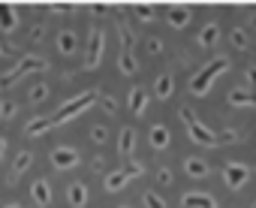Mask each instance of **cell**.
<instances>
[{"label": "cell", "mask_w": 256, "mask_h": 208, "mask_svg": "<svg viewBox=\"0 0 256 208\" xmlns=\"http://www.w3.org/2000/svg\"><path fill=\"white\" fill-rule=\"evenodd\" d=\"M166 18H169L172 28H184V24L190 22V10H187V6H169V16H166Z\"/></svg>", "instance_id": "cell-22"}, {"label": "cell", "mask_w": 256, "mask_h": 208, "mask_svg": "<svg viewBox=\"0 0 256 208\" xmlns=\"http://www.w3.org/2000/svg\"><path fill=\"white\" fill-rule=\"evenodd\" d=\"M178 115H181V121L187 124V133H190V139H193L196 145H208V148L223 145V136H220V133H214V130H208L202 121H196V118H193V112H190L187 106H184Z\"/></svg>", "instance_id": "cell-3"}, {"label": "cell", "mask_w": 256, "mask_h": 208, "mask_svg": "<svg viewBox=\"0 0 256 208\" xmlns=\"http://www.w3.org/2000/svg\"><path fill=\"white\" fill-rule=\"evenodd\" d=\"M30 196H34L36 205H48V202H52V184H48L46 178H36L34 187H30Z\"/></svg>", "instance_id": "cell-14"}, {"label": "cell", "mask_w": 256, "mask_h": 208, "mask_svg": "<svg viewBox=\"0 0 256 208\" xmlns=\"http://www.w3.org/2000/svg\"><path fill=\"white\" fill-rule=\"evenodd\" d=\"M78 163H82V154H78L76 148H70V145H58V148L52 151V166H54V169H60V172L76 169Z\"/></svg>", "instance_id": "cell-6"}, {"label": "cell", "mask_w": 256, "mask_h": 208, "mask_svg": "<svg viewBox=\"0 0 256 208\" xmlns=\"http://www.w3.org/2000/svg\"><path fill=\"white\" fill-rule=\"evenodd\" d=\"M148 52H151V54H160V52H163V42H160V40H148Z\"/></svg>", "instance_id": "cell-32"}, {"label": "cell", "mask_w": 256, "mask_h": 208, "mask_svg": "<svg viewBox=\"0 0 256 208\" xmlns=\"http://www.w3.org/2000/svg\"><path fill=\"white\" fill-rule=\"evenodd\" d=\"M247 82H250V90L256 94V66H250V70H247Z\"/></svg>", "instance_id": "cell-35"}, {"label": "cell", "mask_w": 256, "mask_h": 208, "mask_svg": "<svg viewBox=\"0 0 256 208\" xmlns=\"http://www.w3.org/2000/svg\"><path fill=\"white\" fill-rule=\"evenodd\" d=\"M100 106H102V109H106L108 115H114V109H118V106H114V100H112V96H100Z\"/></svg>", "instance_id": "cell-31"}, {"label": "cell", "mask_w": 256, "mask_h": 208, "mask_svg": "<svg viewBox=\"0 0 256 208\" xmlns=\"http://www.w3.org/2000/svg\"><path fill=\"white\" fill-rule=\"evenodd\" d=\"M52 12H72V4H52Z\"/></svg>", "instance_id": "cell-34"}, {"label": "cell", "mask_w": 256, "mask_h": 208, "mask_svg": "<svg viewBox=\"0 0 256 208\" xmlns=\"http://www.w3.org/2000/svg\"><path fill=\"white\" fill-rule=\"evenodd\" d=\"M76 48H78L76 30H60V34H58V52H60V54H76Z\"/></svg>", "instance_id": "cell-16"}, {"label": "cell", "mask_w": 256, "mask_h": 208, "mask_svg": "<svg viewBox=\"0 0 256 208\" xmlns=\"http://www.w3.org/2000/svg\"><path fill=\"white\" fill-rule=\"evenodd\" d=\"M148 139H151V148H154V151H163V148H169V142H172V136H169V127H166V124H154Z\"/></svg>", "instance_id": "cell-12"}, {"label": "cell", "mask_w": 256, "mask_h": 208, "mask_svg": "<svg viewBox=\"0 0 256 208\" xmlns=\"http://www.w3.org/2000/svg\"><path fill=\"white\" fill-rule=\"evenodd\" d=\"M100 100V90H84V94H78V96H72V100H66L64 106L52 115V121L54 124H66V121H72V118H78L84 109H90L94 102Z\"/></svg>", "instance_id": "cell-2"}, {"label": "cell", "mask_w": 256, "mask_h": 208, "mask_svg": "<svg viewBox=\"0 0 256 208\" xmlns=\"http://www.w3.org/2000/svg\"><path fill=\"white\" fill-rule=\"evenodd\" d=\"M226 70H229V60H226V58H214L211 64H205V66H202V70L193 76V82H190V90H193L196 96H202V94L211 88V82H214L220 72H226Z\"/></svg>", "instance_id": "cell-4"}, {"label": "cell", "mask_w": 256, "mask_h": 208, "mask_svg": "<svg viewBox=\"0 0 256 208\" xmlns=\"http://www.w3.org/2000/svg\"><path fill=\"white\" fill-rule=\"evenodd\" d=\"M4 208H22V205H16V202H10V205H4Z\"/></svg>", "instance_id": "cell-37"}, {"label": "cell", "mask_w": 256, "mask_h": 208, "mask_svg": "<svg viewBox=\"0 0 256 208\" xmlns=\"http://www.w3.org/2000/svg\"><path fill=\"white\" fill-rule=\"evenodd\" d=\"M130 178H133V172H130V169H114V172H108V175H106V181H102V184H106V190H108V193H118L126 181H130Z\"/></svg>", "instance_id": "cell-11"}, {"label": "cell", "mask_w": 256, "mask_h": 208, "mask_svg": "<svg viewBox=\"0 0 256 208\" xmlns=\"http://www.w3.org/2000/svg\"><path fill=\"white\" fill-rule=\"evenodd\" d=\"M184 172H187L190 178H205V175H208V163L199 160V157H190V160H184Z\"/></svg>", "instance_id": "cell-21"}, {"label": "cell", "mask_w": 256, "mask_h": 208, "mask_svg": "<svg viewBox=\"0 0 256 208\" xmlns=\"http://www.w3.org/2000/svg\"><path fill=\"white\" fill-rule=\"evenodd\" d=\"M4 151H6V139L0 136V157H4Z\"/></svg>", "instance_id": "cell-36"}, {"label": "cell", "mask_w": 256, "mask_h": 208, "mask_svg": "<svg viewBox=\"0 0 256 208\" xmlns=\"http://www.w3.org/2000/svg\"><path fill=\"white\" fill-rule=\"evenodd\" d=\"M142 199H145V208H166L163 196H160V193H154V190H148V193H145Z\"/></svg>", "instance_id": "cell-27"}, {"label": "cell", "mask_w": 256, "mask_h": 208, "mask_svg": "<svg viewBox=\"0 0 256 208\" xmlns=\"http://www.w3.org/2000/svg\"><path fill=\"white\" fill-rule=\"evenodd\" d=\"M229 102L232 106H256V94L244 90V88H235V90H229Z\"/></svg>", "instance_id": "cell-18"}, {"label": "cell", "mask_w": 256, "mask_h": 208, "mask_svg": "<svg viewBox=\"0 0 256 208\" xmlns=\"http://www.w3.org/2000/svg\"><path fill=\"white\" fill-rule=\"evenodd\" d=\"M247 175H250V169L241 166V163H226V166H223V178H226V184H229L232 190H238V187L247 181Z\"/></svg>", "instance_id": "cell-7"}, {"label": "cell", "mask_w": 256, "mask_h": 208, "mask_svg": "<svg viewBox=\"0 0 256 208\" xmlns=\"http://www.w3.org/2000/svg\"><path fill=\"white\" fill-rule=\"evenodd\" d=\"M42 70H48V64H46L40 54H22V58H18V64H16L10 72L0 76V90H10V88H12V84H18L24 76L42 72Z\"/></svg>", "instance_id": "cell-1"}, {"label": "cell", "mask_w": 256, "mask_h": 208, "mask_svg": "<svg viewBox=\"0 0 256 208\" xmlns=\"http://www.w3.org/2000/svg\"><path fill=\"white\" fill-rule=\"evenodd\" d=\"M145 109H148V94H145L142 88H133V90H130V112H133V115H142Z\"/></svg>", "instance_id": "cell-19"}, {"label": "cell", "mask_w": 256, "mask_h": 208, "mask_svg": "<svg viewBox=\"0 0 256 208\" xmlns=\"http://www.w3.org/2000/svg\"><path fill=\"white\" fill-rule=\"evenodd\" d=\"M232 42H235V48H247V34H244V28H235V30H232Z\"/></svg>", "instance_id": "cell-30"}, {"label": "cell", "mask_w": 256, "mask_h": 208, "mask_svg": "<svg viewBox=\"0 0 256 208\" xmlns=\"http://www.w3.org/2000/svg\"><path fill=\"white\" fill-rule=\"evenodd\" d=\"M46 96H48V84H46V82H36V84L28 90V100H30V102H42Z\"/></svg>", "instance_id": "cell-26"}, {"label": "cell", "mask_w": 256, "mask_h": 208, "mask_svg": "<svg viewBox=\"0 0 256 208\" xmlns=\"http://www.w3.org/2000/svg\"><path fill=\"white\" fill-rule=\"evenodd\" d=\"M102 48H106V34H102L100 28H94L90 36H88V58H84V66H88V70H96V66H100Z\"/></svg>", "instance_id": "cell-5"}, {"label": "cell", "mask_w": 256, "mask_h": 208, "mask_svg": "<svg viewBox=\"0 0 256 208\" xmlns=\"http://www.w3.org/2000/svg\"><path fill=\"white\" fill-rule=\"evenodd\" d=\"M90 139H94L96 145H106V139H108V130H106L102 124H94V127H90Z\"/></svg>", "instance_id": "cell-28"}, {"label": "cell", "mask_w": 256, "mask_h": 208, "mask_svg": "<svg viewBox=\"0 0 256 208\" xmlns=\"http://www.w3.org/2000/svg\"><path fill=\"white\" fill-rule=\"evenodd\" d=\"M16 28H18L16 10L10 4H0V30H4V34H16Z\"/></svg>", "instance_id": "cell-13"}, {"label": "cell", "mask_w": 256, "mask_h": 208, "mask_svg": "<svg viewBox=\"0 0 256 208\" xmlns=\"http://www.w3.org/2000/svg\"><path fill=\"white\" fill-rule=\"evenodd\" d=\"M124 208H130V205H124Z\"/></svg>", "instance_id": "cell-38"}, {"label": "cell", "mask_w": 256, "mask_h": 208, "mask_svg": "<svg viewBox=\"0 0 256 208\" xmlns=\"http://www.w3.org/2000/svg\"><path fill=\"white\" fill-rule=\"evenodd\" d=\"M52 127H54V121H52V118H30V121H28V127H24V136L36 139V136L48 133Z\"/></svg>", "instance_id": "cell-17"}, {"label": "cell", "mask_w": 256, "mask_h": 208, "mask_svg": "<svg viewBox=\"0 0 256 208\" xmlns=\"http://www.w3.org/2000/svg\"><path fill=\"white\" fill-rule=\"evenodd\" d=\"M30 166H34V154L30 151H18L16 160H12V169H10V181H18Z\"/></svg>", "instance_id": "cell-10"}, {"label": "cell", "mask_w": 256, "mask_h": 208, "mask_svg": "<svg viewBox=\"0 0 256 208\" xmlns=\"http://www.w3.org/2000/svg\"><path fill=\"white\" fill-rule=\"evenodd\" d=\"M181 205L184 208H217V199L211 193H184Z\"/></svg>", "instance_id": "cell-9"}, {"label": "cell", "mask_w": 256, "mask_h": 208, "mask_svg": "<svg viewBox=\"0 0 256 208\" xmlns=\"http://www.w3.org/2000/svg\"><path fill=\"white\" fill-rule=\"evenodd\" d=\"M88 184H82V181H72L70 187H66V202L72 205V208H84L88 205Z\"/></svg>", "instance_id": "cell-8"}, {"label": "cell", "mask_w": 256, "mask_h": 208, "mask_svg": "<svg viewBox=\"0 0 256 208\" xmlns=\"http://www.w3.org/2000/svg\"><path fill=\"white\" fill-rule=\"evenodd\" d=\"M118 66H120V72H124V76H133V72H136V58H133V52H120Z\"/></svg>", "instance_id": "cell-24"}, {"label": "cell", "mask_w": 256, "mask_h": 208, "mask_svg": "<svg viewBox=\"0 0 256 208\" xmlns=\"http://www.w3.org/2000/svg\"><path fill=\"white\" fill-rule=\"evenodd\" d=\"M253 208H256V202H253Z\"/></svg>", "instance_id": "cell-39"}, {"label": "cell", "mask_w": 256, "mask_h": 208, "mask_svg": "<svg viewBox=\"0 0 256 208\" xmlns=\"http://www.w3.org/2000/svg\"><path fill=\"white\" fill-rule=\"evenodd\" d=\"M18 115V102H12V100H0V118L4 121H12Z\"/></svg>", "instance_id": "cell-25"}, {"label": "cell", "mask_w": 256, "mask_h": 208, "mask_svg": "<svg viewBox=\"0 0 256 208\" xmlns=\"http://www.w3.org/2000/svg\"><path fill=\"white\" fill-rule=\"evenodd\" d=\"M172 90H175L172 76H169V72H160V76H157V84H154V94H157L160 100H169V96H172Z\"/></svg>", "instance_id": "cell-20"}, {"label": "cell", "mask_w": 256, "mask_h": 208, "mask_svg": "<svg viewBox=\"0 0 256 208\" xmlns=\"http://www.w3.org/2000/svg\"><path fill=\"white\" fill-rule=\"evenodd\" d=\"M217 36H220V28H217V24H205L202 34H199V46H202V48H211V46L217 42Z\"/></svg>", "instance_id": "cell-23"}, {"label": "cell", "mask_w": 256, "mask_h": 208, "mask_svg": "<svg viewBox=\"0 0 256 208\" xmlns=\"http://www.w3.org/2000/svg\"><path fill=\"white\" fill-rule=\"evenodd\" d=\"M133 148H136V130H133V127H124V130H120V136H118V154L130 157V154H133Z\"/></svg>", "instance_id": "cell-15"}, {"label": "cell", "mask_w": 256, "mask_h": 208, "mask_svg": "<svg viewBox=\"0 0 256 208\" xmlns=\"http://www.w3.org/2000/svg\"><path fill=\"white\" fill-rule=\"evenodd\" d=\"M136 18H142V22H154V10H151L148 4H139V6H136Z\"/></svg>", "instance_id": "cell-29"}, {"label": "cell", "mask_w": 256, "mask_h": 208, "mask_svg": "<svg viewBox=\"0 0 256 208\" xmlns=\"http://www.w3.org/2000/svg\"><path fill=\"white\" fill-rule=\"evenodd\" d=\"M157 181H160V184H172V172H169V169H160V172H157Z\"/></svg>", "instance_id": "cell-33"}]
</instances>
